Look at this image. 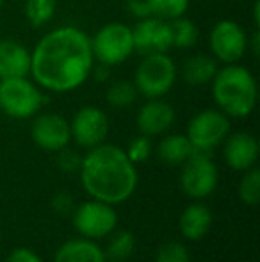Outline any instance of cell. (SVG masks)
I'll list each match as a JSON object with an SVG mask.
<instances>
[{"mask_svg":"<svg viewBox=\"0 0 260 262\" xmlns=\"http://www.w3.org/2000/svg\"><path fill=\"white\" fill-rule=\"evenodd\" d=\"M212 225V212L207 205L200 204H191L184 209V212L180 214L178 220V228L180 234L184 235L187 241H200L207 235V232L210 230Z\"/></svg>","mask_w":260,"mask_h":262,"instance_id":"17","label":"cell"},{"mask_svg":"<svg viewBox=\"0 0 260 262\" xmlns=\"http://www.w3.org/2000/svg\"><path fill=\"white\" fill-rule=\"evenodd\" d=\"M253 20H255V27L258 29L260 25V0L255 2V7H253Z\"/></svg>","mask_w":260,"mask_h":262,"instance_id":"32","label":"cell"},{"mask_svg":"<svg viewBox=\"0 0 260 262\" xmlns=\"http://www.w3.org/2000/svg\"><path fill=\"white\" fill-rule=\"evenodd\" d=\"M93 68L91 38L69 25L46 32L31 54L32 79L52 93H69L80 88Z\"/></svg>","mask_w":260,"mask_h":262,"instance_id":"1","label":"cell"},{"mask_svg":"<svg viewBox=\"0 0 260 262\" xmlns=\"http://www.w3.org/2000/svg\"><path fill=\"white\" fill-rule=\"evenodd\" d=\"M137 90H135L134 82L129 80H116L109 86L107 90V102L109 105L116 107V109H125V107L132 105L137 98Z\"/></svg>","mask_w":260,"mask_h":262,"instance_id":"25","label":"cell"},{"mask_svg":"<svg viewBox=\"0 0 260 262\" xmlns=\"http://www.w3.org/2000/svg\"><path fill=\"white\" fill-rule=\"evenodd\" d=\"M73 227L82 237L97 241L116 230L118 212L114 205L91 198L73 209Z\"/></svg>","mask_w":260,"mask_h":262,"instance_id":"7","label":"cell"},{"mask_svg":"<svg viewBox=\"0 0 260 262\" xmlns=\"http://www.w3.org/2000/svg\"><path fill=\"white\" fill-rule=\"evenodd\" d=\"M2 6H4V0H0V9H2Z\"/></svg>","mask_w":260,"mask_h":262,"instance_id":"33","label":"cell"},{"mask_svg":"<svg viewBox=\"0 0 260 262\" xmlns=\"http://www.w3.org/2000/svg\"><path fill=\"white\" fill-rule=\"evenodd\" d=\"M80 182L91 198L118 205L135 193L139 182L137 168L125 150L102 143L89 148L80 162Z\"/></svg>","mask_w":260,"mask_h":262,"instance_id":"2","label":"cell"},{"mask_svg":"<svg viewBox=\"0 0 260 262\" xmlns=\"http://www.w3.org/2000/svg\"><path fill=\"white\" fill-rule=\"evenodd\" d=\"M72 139L82 148H94L102 145L109 134V118L102 109L93 105L82 107L69 121Z\"/></svg>","mask_w":260,"mask_h":262,"instance_id":"12","label":"cell"},{"mask_svg":"<svg viewBox=\"0 0 260 262\" xmlns=\"http://www.w3.org/2000/svg\"><path fill=\"white\" fill-rule=\"evenodd\" d=\"M57 9V0H27L25 18L32 27H43L54 18Z\"/></svg>","mask_w":260,"mask_h":262,"instance_id":"24","label":"cell"},{"mask_svg":"<svg viewBox=\"0 0 260 262\" xmlns=\"http://www.w3.org/2000/svg\"><path fill=\"white\" fill-rule=\"evenodd\" d=\"M134 38V52L145 55L168 54L173 49V34H171L170 21L155 16H145L132 29Z\"/></svg>","mask_w":260,"mask_h":262,"instance_id":"11","label":"cell"},{"mask_svg":"<svg viewBox=\"0 0 260 262\" xmlns=\"http://www.w3.org/2000/svg\"><path fill=\"white\" fill-rule=\"evenodd\" d=\"M109 237L107 248H105V259L111 262H125L130 259L135 248L134 234L129 230H114Z\"/></svg>","mask_w":260,"mask_h":262,"instance_id":"21","label":"cell"},{"mask_svg":"<svg viewBox=\"0 0 260 262\" xmlns=\"http://www.w3.org/2000/svg\"><path fill=\"white\" fill-rule=\"evenodd\" d=\"M54 262H107L105 253L93 239H69L57 248Z\"/></svg>","mask_w":260,"mask_h":262,"instance_id":"18","label":"cell"},{"mask_svg":"<svg viewBox=\"0 0 260 262\" xmlns=\"http://www.w3.org/2000/svg\"><path fill=\"white\" fill-rule=\"evenodd\" d=\"M171 34H173V47L175 49H191L198 43V27L189 18L178 16L170 20Z\"/></svg>","mask_w":260,"mask_h":262,"instance_id":"23","label":"cell"},{"mask_svg":"<svg viewBox=\"0 0 260 262\" xmlns=\"http://www.w3.org/2000/svg\"><path fill=\"white\" fill-rule=\"evenodd\" d=\"M208 43H210L212 57L225 64L239 62L250 45L243 27L232 20L218 21L210 31Z\"/></svg>","mask_w":260,"mask_h":262,"instance_id":"10","label":"cell"},{"mask_svg":"<svg viewBox=\"0 0 260 262\" xmlns=\"http://www.w3.org/2000/svg\"><path fill=\"white\" fill-rule=\"evenodd\" d=\"M177 80V66L168 54L145 55L135 70L134 86L139 95L150 98H162L171 91Z\"/></svg>","mask_w":260,"mask_h":262,"instance_id":"5","label":"cell"},{"mask_svg":"<svg viewBox=\"0 0 260 262\" xmlns=\"http://www.w3.org/2000/svg\"><path fill=\"white\" fill-rule=\"evenodd\" d=\"M125 154L134 164H141V162H145L146 159L152 156V141L145 134L137 136V138H134L129 143V148L125 150Z\"/></svg>","mask_w":260,"mask_h":262,"instance_id":"28","label":"cell"},{"mask_svg":"<svg viewBox=\"0 0 260 262\" xmlns=\"http://www.w3.org/2000/svg\"><path fill=\"white\" fill-rule=\"evenodd\" d=\"M31 75V52L14 39H0V79Z\"/></svg>","mask_w":260,"mask_h":262,"instance_id":"16","label":"cell"},{"mask_svg":"<svg viewBox=\"0 0 260 262\" xmlns=\"http://www.w3.org/2000/svg\"><path fill=\"white\" fill-rule=\"evenodd\" d=\"M189 252L185 245L178 241H168L157 250L155 262H189Z\"/></svg>","mask_w":260,"mask_h":262,"instance_id":"27","label":"cell"},{"mask_svg":"<svg viewBox=\"0 0 260 262\" xmlns=\"http://www.w3.org/2000/svg\"><path fill=\"white\" fill-rule=\"evenodd\" d=\"M212 98L221 113L232 118H246L253 113L258 88L253 73L244 66L226 64L212 79Z\"/></svg>","mask_w":260,"mask_h":262,"instance_id":"3","label":"cell"},{"mask_svg":"<svg viewBox=\"0 0 260 262\" xmlns=\"http://www.w3.org/2000/svg\"><path fill=\"white\" fill-rule=\"evenodd\" d=\"M225 161L235 171H248L258 161V143L250 132L228 134L225 141Z\"/></svg>","mask_w":260,"mask_h":262,"instance_id":"15","label":"cell"},{"mask_svg":"<svg viewBox=\"0 0 260 262\" xmlns=\"http://www.w3.org/2000/svg\"><path fill=\"white\" fill-rule=\"evenodd\" d=\"M52 209L56 210L57 214H69L73 212V198L69 193H66V191H63V193H57L56 196H54L52 200Z\"/></svg>","mask_w":260,"mask_h":262,"instance_id":"31","label":"cell"},{"mask_svg":"<svg viewBox=\"0 0 260 262\" xmlns=\"http://www.w3.org/2000/svg\"><path fill=\"white\" fill-rule=\"evenodd\" d=\"M6 262H43V260L34 250L21 246V248H14L13 252L7 255Z\"/></svg>","mask_w":260,"mask_h":262,"instance_id":"30","label":"cell"},{"mask_svg":"<svg viewBox=\"0 0 260 262\" xmlns=\"http://www.w3.org/2000/svg\"><path fill=\"white\" fill-rule=\"evenodd\" d=\"M180 187L193 200H203L214 193L218 187V166L210 154L195 152L182 164Z\"/></svg>","mask_w":260,"mask_h":262,"instance_id":"9","label":"cell"},{"mask_svg":"<svg viewBox=\"0 0 260 262\" xmlns=\"http://www.w3.org/2000/svg\"><path fill=\"white\" fill-rule=\"evenodd\" d=\"M59 156H57V164H59V168L63 169V171H77V169L80 168V162H82V157H79L75 152H72V150H68V146L63 150H59Z\"/></svg>","mask_w":260,"mask_h":262,"instance_id":"29","label":"cell"},{"mask_svg":"<svg viewBox=\"0 0 260 262\" xmlns=\"http://www.w3.org/2000/svg\"><path fill=\"white\" fill-rule=\"evenodd\" d=\"M239 198L243 204L255 207L260 202V169L250 168L244 171V177L239 184Z\"/></svg>","mask_w":260,"mask_h":262,"instance_id":"26","label":"cell"},{"mask_svg":"<svg viewBox=\"0 0 260 262\" xmlns=\"http://www.w3.org/2000/svg\"><path fill=\"white\" fill-rule=\"evenodd\" d=\"M45 97L27 77L0 79V111L14 120H27L39 113Z\"/></svg>","mask_w":260,"mask_h":262,"instance_id":"4","label":"cell"},{"mask_svg":"<svg viewBox=\"0 0 260 262\" xmlns=\"http://www.w3.org/2000/svg\"><path fill=\"white\" fill-rule=\"evenodd\" d=\"M145 4L150 16L166 21L184 16L189 9V0H145Z\"/></svg>","mask_w":260,"mask_h":262,"instance_id":"22","label":"cell"},{"mask_svg":"<svg viewBox=\"0 0 260 262\" xmlns=\"http://www.w3.org/2000/svg\"><path fill=\"white\" fill-rule=\"evenodd\" d=\"M230 134V118L219 109H207L198 113L187 125V139L195 152L210 154Z\"/></svg>","mask_w":260,"mask_h":262,"instance_id":"8","label":"cell"},{"mask_svg":"<svg viewBox=\"0 0 260 262\" xmlns=\"http://www.w3.org/2000/svg\"><path fill=\"white\" fill-rule=\"evenodd\" d=\"M91 50L94 61L104 66H118L125 62L134 52L132 29L120 21H111L98 29L91 38Z\"/></svg>","mask_w":260,"mask_h":262,"instance_id":"6","label":"cell"},{"mask_svg":"<svg viewBox=\"0 0 260 262\" xmlns=\"http://www.w3.org/2000/svg\"><path fill=\"white\" fill-rule=\"evenodd\" d=\"M175 109L168 102H162L160 98H150L145 105H141L135 123L141 134L152 138L170 130L175 123Z\"/></svg>","mask_w":260,"mask_h":262,"instance_id":"14","label":"cell"},{"mask_svg":"<svg viewBox=\"0 0 260 262\" xmlns=\"http://www.w3.org/2000/svg\"><path fill=\"white\" fill-rule=\"evenodd\" d=\"M32 141L45 152H59L72 141L69 123L61 114L43 113L34 118L31 127Z\"/></svg>","mask_w":260,"mask_h":262,"instance_id":"13","label":"cell"},{"mask_svg":"<svg viewBox=\"0 0 260 262\" xmlns=\"http://www.w3.org/2000/svg\"><path fill=\"white\" fill-rule=\"evenodd\" d=\"M195 154L191 141L184 134H170L157 146V157L168 166H182Z\"/></svg>","mask_w":260,"mask_h":262,"instance_id":"19","label":"cell"},{"mask_svg":"<svg viewBox=\"0 0 260 262\" xmlns=\"http://www.w3.org/2000/svg\"><path fill=\"white\" fill-rule=\"evenodd\" d=\"M218 70V61L212 55L198 54L185 61L182 68V79L191 86H203V84L212 82Z\"/></svg>","mask_w":260,"mask_h":262,"instance_id":"20","label":"cell"}]
</instances>
